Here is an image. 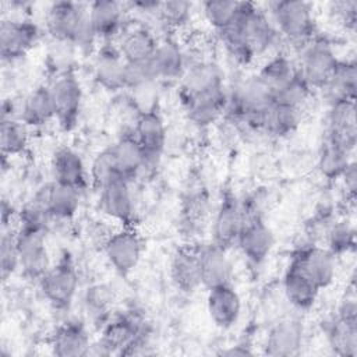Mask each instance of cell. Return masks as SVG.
<instances>
[{"mask_svg": "<svg viewBox=\"0 0 357 357\" xmlns=\"http://www.w3.org/2000/svg\"><path fill=\"white\" fill-rule=\"evenodd\" d=\"M201 284L206 290L215 286L231 283L233 265L227 257V250L215 243L197 244Z\"/></svg>", "mask_w": 357, "mask_h": 357, "instance_id": "cell-25", "label": "cell"}, {"mask_svg": "<svg viewBox=\"0 0 357 357\" xmlns=\"http://www.w3.org/2000/svg\"><path fill=\"white\" fill-rule=\"evenodd\" d=\"M353 153L337 144L324 138L317 158V169L328 181H339L346 167L353 160Z\"/></svg>", "mask_w": 357, "mask_h": 357, "instance_id": "cell-38", "label": "cell"}, {"mask_svg": "<svg viewBox=\"0 0 357 357\" xmlns=\"http://www.w3.org/2000/svg\"><path fill=\"white\" fill-rule=\"evenodd\" d=\"M47 209L53 220L68 222L73 220L79 209L82 191L71 185L56 181L45 183Z\"/></svg>", "mask_w": 357, "mask_h": 357, "instance_id": "cell-34", "label": "cell"}, {"mask_svg": "<svg viewBox=\"0 0 357 357\" xmlns=\"http://www.w3.org/2000/svg\"><path fill=\"white\" fill-rule=\"evenodd\" d=\"M158 43L159 39L155 32L142 24H128L116 42L124 61L130 64L148 63L153 56Z\"/></svg>", "mask_w": 357, "mask_h": 357, "instance_id": "cell-29", "label": "cell"}, {"mask_svg": "<svg viewBox=\"0 0 357 357\" xmlns=\"http://www.w3.org/2000/svg\"><path fill=\"white\" fill-rule=\"evenodd\" d=\"M265 10L276 26L280 39L296 46L298 50L319 33L314 6L308 1L276 0L268 3Z\"/></svg>", "mask_w": 357, "mask_h": 357, "instance_id": "cell-3", "label": "cell"}, {"mask_svg": "<svg viewBox=\"0 0 357 357\" xmlns=\"http://www.w3.org/2000/svg\"><path fill=\"white\" fill-rule=\"evenodd\" d=\"M296 73V61L287 53L276 52L264 61L255 75L275 95V92L291 79Z\"/></svg>", "mask_w": 357, "mask_h": 357, "instance_id": "cell-36", "label": "cell"}, {"mask_svg": "<svg viewBox=\"0 0 357 357\" xmlns=\"http://www.w3.org/2000/svg\"><path fill=\"white\" fill-rule=\"evenodd\" d=\"M324 336L333 354L340 357L357 356V318L332 315L322 322Z\"/></svg>", "mask_w": 357, "mask_h": 357, "instance_id": "cell-31", "label": "cell"}, {"mask_svg": "<svg viewBox=\"0 0 357 357\" xmlns=\"http://www.w3.org/2000/svg\"><path fill=\"white\" fill-rule=\"evenodd\" d=\"M112 160L117 174L134 181L146 169V159L132 130L124 131L112 145H109Z\"/></svg>", "mask_w": 357, "mask_h": 357, "instance_id": "cell-28", "label": "cell"}, {"mask_svg": "<svg viewBox=\"0 0 357 357\" xmlns=\"http://www.w3.org/2000/svg\"><path fill=\"white\" fill-rule=\"evenodd\" d=\"M43 298L59 311L68 310L79 289V275L70 252L64 251L38 280Z\"/></svg>", "mask_w": 357, "mask_h": 357, "instance_id": "cell-5", "label": "cell"}, {"mask_svg": "<svg viewBox=\"0 0 357 357\" xmlns=\"http://www.w3.org/2000/svg\"><path fill=\"white\" fill-rule=\"evenodd\" d=\"M300 123L301 110L273 102L264 116L261 131L273 138H286L297 131Z\"/></svg>", "mask_w": 357, "mask_h": 357, "instance_id": "cell-37", "label": "cell"}, {"mask_svg": "<svg viewBox=\"0 0 357 357\" xmlns=\"http://www.w3.org/2000/svg\"><path fill=\"white\" fill-rule=\"evenodd\" d=\"M113 177H120L114 169L113 160H112V155L109 151V146H106L105 149L99 151L93 160L92 165L89 167V178H91V185L98 190L102 184H105L106 181L112 180Z\"/></svg>", "mask_w": 357, "mask_h": 357, "instance_id": "cell-47", "label": "cell"}, {"mask_svg": "<svg viewBox=\"0 0 357 357\" xmlns=\"http://www.w3.org/2000/svg\"><path fill=\"white\" fill-rule=\"evenodd\" d=\"M244 223L240 197L231 190H225L212 219L211 241L229 251L236 245Z\"/></svg>", "mask_w": 357, "mask_h": 357, "instance_id": "cell-13", "label": "cell"}, {"mask_svg": "<svg viewBox=\"0 0 357 357\" xmlns=\"http://www.w3.org/2000/svg\"><path fill=\"white\" fill-rule=\"evenodd\" d=\"M45 28L50 39L70 43L84 54L92 56L99 46L88 17V4L64 0L49 4Z\"/></svg>", "mask_w": 357, "mask_h": 357, "instance_id": "cell-2", "label": "cell"}, {"mask_svg": "<svg viewBox=\"0 0 357 357\" xmlns=\"http://www.w3.org/2000/svg\"><path fill=\"white\" fill-rule=\"evenodd\" d=\"M152 329L137 308H127L113 314L100 328L99 337L92 342L88 356H132L148 354Z\"/></svg>", "mask_w": 357, "mask_h": 357, "instance_id": "cell-1", "label": "cell"}, {"mask_svg": "<svg viewBox=\"0 0 357 357\" xmlns=\"http://www.w3.org/2000/svg\"><path fill=\"white\" fill-rule=\"evenodd\" d=\"M116 303L114 290L103 282L92 283L84 290L82 305L88 318L99 329L109 321L114 314L113 307Z\"/></svg>", "mask_w": 357, "mask_h": 357, "instance_id": "cell-35", "label": "cell"}, {"mask_svg": "<svg viewBox=\"0 0 357 357\" xmlns=\"http://www.w3.org/2000/svg\"><path fill=\"white\" fill-rule=\"evenodd\" d=\"M329 15L343 29L354 32L357 26V1L356 0H340L329 3Z\"/></svg>", "mask_w": 357, "mask_h": 357, "instance_id": "cell-48", "label": "cell"}, {"mask_svg": "<svg viewBox=\"0 0 357 357\" xmlns=\"http://www.w3.org/2000/svg\"><path fill=\"white\" fill-rule=\"evenodd\" d=\"M126 61L116 43H100L92 54L93 81L106 92L124 91Z\"/></svg>", "mask_w": 357, "mask_h": 357, "instance_id": "cell-17", "label": "cell"}, {"mask_svg": "<svg viewBox=\"0 0 357 357\" xmlns=\"http://www.w3.org/2000/svg\"><path fill=\"white\" fill-rule=\"evenodd\" d=\"M131 130L144 151L146 169L155 167L162 159L167 139L166 124L159 109L135 116V123Z\"/></svg>", "mask_w": 357, "mask_h": 357, "instance_id": "cell-15", "label": "cell"}, {"mask_svg": "<svg viewBox=\"0 0 357 357\" xmlns=\"http://www.w3.org/2000/svg\"><path fill=\"white\" fill-rule=\"evenodd\" d=\"M91 344L92 339L86 324L75 318L56 325L49 336L50 351L59 357L88 356Z\"/></svg>", "mask_w": 357, "mask_h": 357, "instance_id": "cell-20", "label": "cell"}, {"mask_svg": "<svg viewBox=\"0 0 357 357\" xmlns=\"http://www.w3.org/2000/svg\"><path fill=\"white\" fill-rule=\"evenodd\" d=\"M219 354L222 356H230V357H236V356H252L254 354V350L251 349V344L247 342V340H243V342H238L236 344H231V346H227L226 349H223Z\"/></svg>", "mask_w": 357, "mask_h": 357, "instance_id": "cell-50", "label": "cell"}, {"mask_svg": "<svg viewBox=\"0 0 357 357\" xmlns=\"http://www.w3.org/2000/svg\"><path fill=\"white\" fill-rule=\"evenodd\" d=\"M237 24L241 38L254 59L276 49L282 40L269 14L251 1H240Z\"/></svg>", "mask_w": 357, "mask_h": 357, "instance_id": "cell-4", "label": "cell"}, {"mask_svg": "<svg viewBox=\"0 0 357 357\" xmlns=\"http://www.w3.org/2000/svg\"><path fill=\"white\" fill-rule=\"evenodd\" d=\"M340 57H337L332 40L318 33L300 49L297 70L314 91H321L332 77Z\"/></svg>", "mask_w": 357, "mask_h": 357, "instance_id": "cell-6", "label": "cell"}, {"mask_svg": "<svg viewBox=\"0 0 357 357\" xmlns=\"http://www.w3.org/2000/svg\"><path fill=\"white\" fill-rule=\"evenodd\" d=\"M131 184L132 181L127 178L113 177L96 190L103 215L124 227L135 226V202Z\"/></svg>", "mask_w": 357, "mask_h": 357, "instance_id": "cell-11", "label": "cell"}, {"mask_svg": "<svg viewBox=\"0 0 357 357\" xmlns=\"http://www.w3.org/2000/svg\"><path fill=\"white\" fill-rule=\"evenodd\" d=\"M18 119L29 130L40 128L56 120L49 85H38L24 96L18 106Z\"/></svg>", "mask_w": 357, "mask_h": 357, "instance_id": "cell-30", "label": "cell"}, {"mask_svg": "<svg viewBox=\"0 0 357 357\" xmlns=\"http://www.w3.org/2000/svg\"><path fill=\"white\" fill-rule=\"evenodd\" d=\"M185 117L198 128H206L223 117L227 105V88H218L180 100Z\"/></svg>", "mask_w": 357, "mask_h": 357, "instance_id": "cell-24", "label": "cell"}, {"mask_svg": "<svg viewBox=\"0 0 357 357\" xmlns=\"http://www.w3.org/2000/svg\"><path fill=\"white\" fill-rule=\"evenodd\" d=\"M39 25L26 17H8L0 22V56L13 63L26 56L40 39Z\"/></svg>", "mask_w": 357, "mask_h": 357, "instance_id": "cell-10", "label": "cell"}, {"mask_svg": "<svg viewBox=\"0 0 357 357\" xmlns=\"http://www.w3.org/2000/svg\"><path fill=\"white\" fill-rule=\"evenodd\" d=\"M15 237L20 255V271L25 279L38 283L52 266L47 231L15 226Z\"/></svg>", "mask_w": 357, "mask_h": 357, "instance_id": "cell-8", "label": "cell"}, {"mask_svg": "<svg viewBox=\"0 0 357 357\" xmlns=\"http://www.w3.org/2000/svg\"><path fill=\"white\" fill-rule=\"evenodd\" d=\"M126 3L96 0L88 4V17L99 43H116L130 24Z\"/></svg>", "mask_w": 357, "mask_h": 357, "instance_id": "cell-14", "label": "cell"}, {"mask_svg": "<svg viewBox=\"0 0 357 357\" xmlns=\"http://www.w3.org/2000/svg\"><path fill=\"white\" fill-rule=\"evenodd\" d=\"M312 93L314 89L308 85V82L301 77L297 70L294 77L289 79L279 91L275 92L273 102L303 112L304 106L310 102Z\"/></svg>", "mask_w": 357, "mask_h": 357, "instance_id": "cell-41", "label": "cell"}, {"mask_svg": "<svg viewBox=\"0 0 357 357\" xmlns=\"http://www.w3.org/2000/svg\"><path fill=\"white\" fill-rule=\"evenodd\" d=\"M275 234L264 216L244 223L236 247L252 268H259L271 255L275 247Z\"/></svg>", "mask_w": 357, "mask_h": 357, "instance_id": "cell-16", "label": "cell"}, {"mask_svg": "<svg viewBox=\"0 0 357 357\" xmlns=\"http://www.w3.org/2000/svg\"><path fill=\"white\" fill-rule=\"evenodd\" d=\"M29 144V128L18 119H0L1 156L11 159L22 155Z\"/></svg>", "mask_w": 357, "mask_h": 357, "instance_id": "cell-39", "label": "cell"}, {"mask_svg": "<svg viewBox=\"0 0 357 357\" xmlns=\"http://www.w3.org/2000/svg\"><path fill=\"white\" fill-rule=\"evenodd\" d=\"M206 312L213 325L222 331L237 325L241 317V297L231 283L208 289Z\"/></svg>", "mask_w": 357, "mask_h": 357, "instance_id": "cell-23", "label": "cell"}, {"mask_svg": "<svg viewBox=\"0 0 357 357\" xmlns=\"http://www.w3.org/2000/svg\"><path fill=\"white\" fill-rule=\"evenodd\" d=\"M303 344V324L296 318H283L268 329L262 350L271 357H291L300 354Z\"/></svg>", "mask_w": 357, "mask_h": 357, "instance_id": "cell-21", "label": "cell"}, {"mask_svg": "<svg viewBox=\"0 0 357 357\" xmlns=\"http://www.w3.org/2000/svg\"><path fill=\"white\" fill-rule=\"evenodd\" d=\"M169 273L173 286L183 294H192L202 286L197 244L177 247L170 258Z\"/></svg>", "mask_w": 357, "mask_h": 357, "instance_id": "cell-27", "label": "cell"}, {"mask_svg": "<svg viewBox=\"0 0 357 357\" xmlns=\"http://www.w3.org/2000/svg\"><path fill=\"white\" fill-rule=\"evenodd\" d=\"M336 257L324 245L307 243L297 247L290 257L298 269L319 289H328L336 278Z\"/></svg>", "mask_w": 357, "mask_h": 357, "instance_id": "cell-12", "label": "cell"}, {"mask_svg": "<svg viewBox=\"0 0 357 357\" xmlns=\"http://www.w3.org/2000/svg\"><path fill=\"white\" fill-rule=\"evenodd\" d=\"M52 180L85 191L91 185L89 172L79 152L70 146L57 148L50 159Z\"/></svg>", "mask_w": 357, "mask_h": 357, "instance_id": "cell-26", "label": "cell"}, {"mask_svg": "<svg viewBox=\"0 0 357 357\" xmlns=\"http://www.w3.org/2000/svg\"><path fill=\"white\" fill-rule=\"evenodd\" d=\"M339 181L343 185V190L346 192V198L350 204H354L356 195H357V166L356 160L353 159L350 165L346 167L344 173L340 176Z\"/></svg>", "mask_w": 357, "mask_h": 357, "instance_id": "cell-49", "label": "cell"}, {"mask_svg": "<svg viewBox=\"0 0 357 357\" xmlns=\"http://www.w3.org/2000/svg\"><path fill=\"white\" fill-rule=\"evenodd\" d=\"M17 271H20V255L17 248L15 227L3 229L0 237V275L7 282Z\"/></svg>", "mask_w": 357, "mask_h": 357, "instance_id": "cell-45", "label": "cell"}, {"mask_svg": "<svg viewBox=\"0 0 357 357\" xmlns=\"http://www.w3.org/2000/svg\"><path fill=\"white\" fill-rule=\"evenodd\" d=\"M102 248L113 271L120 276H127L138 266L145 245L135 226H120L117 230L109 233Z\"/></svg>", "mask_w": 357, "mask_h": 357, "instance_id": "cell-9", "label": "cell"}, {"mask_svg": "<svg viewBox=\"0 0 357 357\" xmlns=\"http://www.w3.org/2000/svg\"><path fill=\"white\" fill-rule=\"evenodd\" d=\"M187 66L185 50L172 35L159 39L156 50L148 61V67L156 81L180 79Z\"/></svg>", "mask_w": 357, "mask_h": 357, "instance_id": "cell-22", "label": "cell"}, {"mask_svg": "<svg viewBox=\"0 0 357 357\" xmlns=\"http://www.w3.org/2000/svg\"><path fill=\"white\" fill-rule=\"evenodd\" d=\"M282 286L284 298L298 311H308L312 308L321 291L290 259L283 273Z\"/></svg>", "mask_w": 357, "mask_h": 357, "instance_id": "cell-32", "label": "cell"}, {"mask_svg": "<svg viewBox=\"0 0 357 357\" xmlns=\"http://www.w3.org/2000/svg\"><path fill=\"white\" fill-rule=\"evenodd\" d=\"M209 212V198L204 188L191 190L181 204V223L184 227L195 230L205 222Z\"/></svg>", "mask_w": 357, "mask_h": 357, "instance_id": "cell-42", "label": "cell"}, {"mask_svg": "<svg viewBox=\"0 0 357 357\" xmlns=\"http://www.w3.org/2000/svg\"><path fill=\"white\" fill-rule=\"evenodd\" d=\"M47 85L59 127L63 131L74 130L78 123L84 100L82 86L75 71L71 70L57 74Z\"/></svg>", "mask_w": 357, "mask_h": 357, "instance_id": "cell-7", "label": "cell"}, {"mask_svg": "<svg viewBox=\"0 0 357 357\" xmlns=\"http://www.w3.org/2000/svg\"><path fill=\"white\" fill-rule=\"evenodd\" d=\"M326 248L336 257H343L356 248L354 226L346 219H335L324 237Z\"/></svg>", "mask_w": 357, "mask_h": 357, "instance_id": "cell-40", "label": "cell"}, {"mask_svg": "<svg viewBox=\"0 0 357 357\" xmlns=\"http://www.w3.org/2000/svg\"><path fill=\"white\" fill-rule=\"evenodd\" d=\"M127 99L135 116L159 109L158 81H148L127 89Z\"/></svg>", "mask_w": 357, "mask_h": 357, "instance_id": "cell-46", "label": "cell"}, {"mask_svg": "<svg viewBox=\"0 0 357 357\" xmlns=\"http://www.w3.org/2000/svg\"><path fill=\"white\" fill-rule=\"evenodd\" d=\"M225 85V73L222 67L209 59L188 63L183 77L180 78L178 99H188Z\"/></svg>", "mask_w": 357, "mask_h": 357, "instance_id": "cell-19", "label": "cell"}, {"mask_svg": "<svg viewBox=\"0 0 357 357\" xmlns=\"http://www.w3.org/2000/svg\"><path fill=\"white\" fill-rule=\"evenodd\" d=\"M324 138L354 153L357 144L356 100H342L328 105Z\"/></svg>", "mask_w": 357, "mask_h": 357, "instance_id": "cell-18", "label": "cell"}, {"mask_svg": "<svg viewBox=\"0 0 357 357\" xmlns=\"http://www.w3.org/2000/svg\"><path fill=\"white\" fill-rule=\"evenodd\" d=\"M240 1L233 0H208L201 3V8L206 22L216 33L226 29L238 13Z\"/></svg>", "mask_w": 357, "mask_h": 357, "instance_id": "cell-43", "label": "cell"}, {"mask_svg": "<svg viewBox=\"0 0 357 357\" xmlns=\"http://www.w3.org/2000/svg\"><path fill=\"white\" fill-rule=\"evenodd\" d=\"M194 4L190 1L183 0H172V1H162L156 18L166 26L169 31H178L184 28L192 14Z\"/></svg>", "mask_w": 357, "mask_h": 357, "instance_id": "cell-44", "label": "cell"}, {"mask_svg": "<svg viewBox=\"0 0 357 357\" xmlns=\"http://www.w3.org/2000/svg\"><path fill=\"white\" fill-rule=\"evenodd\" d=\"M357 64L354 59H340L328 84L321 89L328 105L342 100H356Z\"/></svg>", "mask_w": 357, "mask_h": 357, "instance_id": "cell-33", "label": "cell"}]
</instances>
